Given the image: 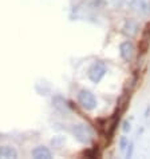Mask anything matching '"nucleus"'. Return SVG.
Instances as JSON below:
<instances>
[{"instance_id":"f257e3e1","label":"nucleus","mask_w":150,"mask_h":159,"mask_svg":"<svg viewBox=\"0 0 150 159\" xmlns=\"http://www.w3.org/2000/svg\"><path fill=\"white\" fill-rule=\"evenodd\" d=\"M78 102L87 111H91V110H94L96 107V99L94 94H91L87 90H81L78 92Z\"/></svg>"},{"instance_id":"f03ea898","label":"nucleus","mask_w":150,"mask_h":159,"mask_svg":"<svg viewBox=\"0 0 150 159\" xmlns=\"http://www.w3.org/2000/svg\"><path fill=\"white\" fill-rule=\"evenodd\" d=\"M73 132H74L75 138H77L79 142L83 143V144H89L92 140V132H91V130L86 125H77V126H74Z\"/></svg>"},{"instance_id":"7ed1b4c3","label":"nucleus","mask_w":150,"mask_h":159,"mask_svg":"<svg viewBox=\"0 0 150 159\" xmlns=\"http://www.w3.org/2000/svg\"><path fill=\"white\" fill-rule=\"evenodd\" d=\"M106 75V66L102 61H96L89 68V79L92 83H99Z\"/></svg>"},{"instance_id":"20e7f679","label":"nucleus","mask_w":150,"mask_h":159,"mask_svg":"<svg viewBox=\"0 0 150 159\" xmlns=\"http://www.w3.org/2000/svg\"><path fill=\"white\" fill-rule=\"evenodd\" d=\"M131 54H133V44L130 42H123L120 46V55L123 60H130Z\"/></svg>"},{"instance_id":"39448f33","label":"nucleus","mask_w":150,"mask_h":159,"mask_svg":"<svg viewBox=\"0 0 150 159\" xmlns=\"http://www.w3.org/2000/svg\"><path fill=\"white\" fill-rule=\"evenodd\" d=\"M32 157L36 159H50L51 158V151L47 147H43V146H38L32 150Z\"/></svg>"},{"instance_id":"423d86ee","label":"nucleus","mask_w":150,"mask_h":159,"mask_svg":"<svg viewBox=\"0 0 150 159\" xmlns=\"http://www.w3.org/2000/svg\"><path fill=\"white\" fill-rule=\"evenodd\" d=\"M17 152L10 146H2L0 147V158H16Z\"/></svg>"},{"instance_id":"0eeeda50","label":"nucleus","mask_w":150,"mask_h":159,"mask_svg":"<svg viewBox=\"0 0 150 159\" xmlns=\"http://www.w3.org/2000/svg\"><path fill=\"white\" fill-rule=\"evenodd\" d=\"M127 146H129V142H127L126 136H122L121 140H120V147H121V150H125Z\"/></svg>"},{"instance_id":"6e6552de","label":"nucleus","mask_w":150,"mask_h":159,"mask_svg":"<svg viewBox=\"0 0 150 159\" xmlns=\"http://www.w3.org/2000/svg\"><path fill=\"white\" fill-rule=\"evenodd\" d=\"M129 150H127V158H130L131 157V154H133V143H130V146H129Z\"/></svg>"},{"instance_id":"1a4fd4ad","label":"nucleus","mask_w":150,"mask_h":159,"mask_svg":"<svg viewBox=\"0 0 150 159\" xmlns=\"http://www.w3.org/2000/svg\"><path fill=\"white\" fill-rule=\"evenodd\" d=\"M130 130V125H129V123H127V122H125V123H123V131H129Z\"/></svg>"}]
</instances>
